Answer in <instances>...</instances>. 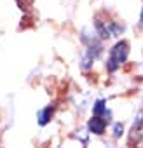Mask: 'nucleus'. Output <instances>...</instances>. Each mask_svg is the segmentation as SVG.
<instances>
[{
  "mask_svg": "<svg viewBox=\"0 0 143 148\" xmlns=\"http://www.w3.org/2000/svg\"><path fill=\"white\" fill-rule=\"evenodd\" d=\"M141 23H143V9H141Z\"/></svg>",
  "mask_w": 143,
  "mask_h": 148,
  "instance_id": "6e6552de",
  "label": "nucleus"
},
{
  "mask_svg": "<svg viewBox=\"0 0 143 148\" xmlns=\"http://www.w3.org/2000/svg\"><path fill=\"white\" fill-rule=\"evenodd\" d=\"M131 141L136 145V148H143V117L136 120V124L131 129Z\"/></svg>",
  "mask_w": 143,
  "mask_h": 148,
  "instance_id": "7ed1b4c3",
  "label": "nucleus"
},
{
  "mask_svg": "<svg viewBox=\"0 0 143 148\" xmlns=\"http://www.w3.org/2000/svg\"><path fill=\"white\" fill-rule=\"evenodd\" d=\"M127 54H129V45L127 42H117L112 49H110V54H108V61H107V70L108 71H115L126 59H127Z\"/></svg>",
  "mask_w": 143,
  "mask_h": 148,
  "instance_id": "f257e3e1",
  "label": "nucleus"
},
{
  "mask_svg": "<svg viewBox=\"0 0 143 148\" xmlns=\"http://www.w3.org/2000/svg\"><path fill=\"white\" fill-rule=\"evenodd\" d=\"M93 112H94V117H110V112L107 110V105H105V99H98L96 101V105H94V108H93Z\"/></svg>",
  "mask_w": 143,
  "mask_h": 148,
  "instance_id": "39448f33",
  "label": "nucleus"
},
{
  "mask_svg": "<svg viewBox=\"0 0 143 148\" xmlns=\"http://www.w3.org/2000/svg\"><path fill=\"white\" fill-rule=\"evenodd\" d=\"M113 134H115L117 138L122 134V125H120V124H115V127H113Z\"/></svg>",
  "mask_w": 143,
  "mask_h": 148,
  "instance_id": "0eeeda50",
  "label": "nucleus"
},
{
  "mask_svg": "<svg viewBox=\"0 0 143 148\" xmlns=\"http://www.w3.org/2000/svg\"><path fill=\"white\" fill-rule=\"evenodd\" d=\"M96 26V32L101 38H110V37H115L117 33H120L124 30L122 25L115 23V21H101V19H96L94 23Z\"/></svg>",
  "mask_w": 143,
  "mask_h": 148,
  "instance_id": "f03ea898",
  "label": "nucleus"
},
{
  "mask_svg": "<svg viewBox=\"0 0 143 148\" xmlns=\"http://www.w3.org/2000/svg\"><path fill=\"white\" fill-rule=\"evenodd\" d=\"M87 127H89V131L94 132V134H103V132H105V127H107V122H105V119H101V117H93V119L89 120Z\"/></svg>",
  "mask_w": 143,
  "mask_h": 148,
  "instance_id": "20e7f679",
  "label": "nucleus"
},
{
  "mask_svg": "<svg viewBox=\"0 0 143 148\" xmlns=\"http://www.w3.org/2000/svg\"><path fill=\"white\" fill-rule=\"evenodd\" d=\"M51 117H52V108H51V106L44 108V110L38 113V122H40V125H45V124L51 120Z\"/></svg>",
  "mask_w": 143,
  "mask_h": 148,
  "instance_id": "423d86ee",
  "label": "nucleus"
}]
</instances>
